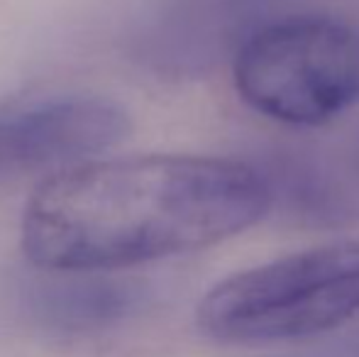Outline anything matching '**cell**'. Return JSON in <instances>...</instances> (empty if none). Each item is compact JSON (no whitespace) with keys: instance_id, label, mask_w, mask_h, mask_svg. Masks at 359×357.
I'll use <instances>...</instances> for the list:
<instances>
[{"instance_id":"1","label":"cell","mask_w":359,"mask_h":357,"mask_svg":"<svg viewBox=\"0 0 359 357\" xmlns=\"http://www.w3.org/2000/svg\"><path fill=\"white\" fill-rule=\"evenodd\" d=\"M269 206L266 179L237 159L98 157L32 191L20 245L32 267L110 274L225 243Z\"/></svg>"},{"instance_id":"2","label":"cell","mask_w":359,"mask_h":357,"mask_svg":"<svg viewBox=\"0 0 359 357\" xmlns=\"http://www.w3.org/2000/svg\"><path fill=\"white\" fill-rule=\"evenodd\" d=\"M359 316V243H332L235 271L198 301L196 325L227 345L303 340Z\"/></svg>"},{"instance_id":"3","label":"cell","mask_w":359,"mask_h":357,"mask_svg":"<svg viewBox=\"0 0 359 357\" xmlns=\"http://www.w3.org/2000/svg\"><path fill=\"white\" fill-rule=\"evenodd\" d=\"M255 113L316 128L359 105V29L327 15H288L255 29L232 64Z\"/></svg>"},{"instance_id":"4","label":"cell","mask_w":359,"mask_h":357,"mask_svg":"<svg viewBox=\"0 0 359 357\" xmlns=\"http://www.w3.org/2000/svg\"><path fill=\"white\" fill-rule=\"evenodd\" d=\"M130 133L125 105L103 93H52L0 103V181L79 167Z\"/></svg>"},{"instance_id":"5","label":"cell","mask_w":359,"mask_h":357,"mask_svg":"<svg viewBox=\"0 0 359 357\" xmlns=\"http://www.w3.org/2000/svg\"><path fill=\"white\" fill-rule=\"evenodd\" d=\"M34 269L39 276L25 284V301L47 323H110L133 306V289L108 279L105 271Z\"/></svg>"}]
</instances>
